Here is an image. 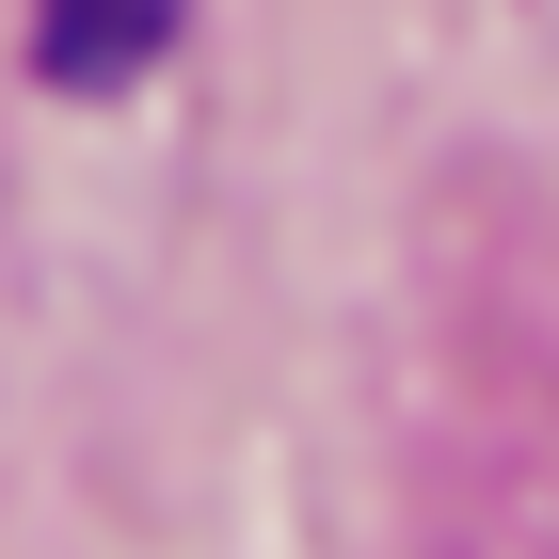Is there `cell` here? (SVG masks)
I'll return each mask as SVG.
<instances>
[{
    "instance_id": "cell-1",
    "label": "cell",
    "mask_w": 559,
    "mask_h": 559,
    "mask_svg": "<svg viewBox=\"0 0 559 559\" xmlns=\"http://www.w3.org/2000/svg\"><path fill=\"white\" fill-rule=\"evenodd\" d=\"M176 16L192 0H33V48H48V81H144Z\"/></svg>"
}]
</instances>
